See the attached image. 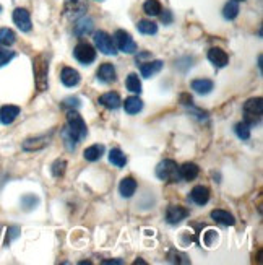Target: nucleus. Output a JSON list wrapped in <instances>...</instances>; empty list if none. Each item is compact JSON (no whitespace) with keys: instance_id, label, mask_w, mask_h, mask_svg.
Returning <instances> with one entry per match:
<instances>
[{"instance_id":"obj_1","label":"nucleus","mask_w":263,"mask_h":265,"mask_svg":"<svg viewBox=\"0 0 263 265\" xmlns=\"http://www.w3.org/2000/svg\"><path fill=\"white\" fill-rule=\"evenodd\" d=\"M33 72L38 91H46L49 86V60L44 54H39L33 59Z\"/></svg>"},{"instance_id":"obj_2","label":"nucleus","mask_w":263,"mask_h":265,"mask_svg":"<svg viewBox=\"0 0 263 265\" xmlns=\"http://www.w3.org/2000/svg\"><path fill=\"white\" fill-rule=\"evenodd\" d=\"M263 112V100L261 98H252L244 103V122L247 126L253 127L258 126L261 121Z\"/></svg>"},{"instance_id":"obj_3","label":"nucleus","mask_w":263,"mask_h":265,"mask_svg":"<svg viewBox=\"0 0 263 265\" xmlns=\"http://www.w3.org/2000/svg\"><path fill=\"white\" fill-rule=\"evenodd\" d=\"M67 129L70 130V134L76 138V142L86 138V135H88V129H86L83 117L73 109H70L67 114Z\"/></svg>"},{"instance_id":"obj_4","label":"nucleus","mask_w":263,"mask_h":265,"mask_svg":"<svg viewBox=\"0 0 263 265\" xmlns=\"http://www.w3.org/2000/svg\"><path fill=\"white\" fill-rule=\"evenodd\" d=\"M156 176L163 182H177L179 178V166L174 160H164L156 166Z\"/></svg>"},{"instance_id":"obj_5","label":"nucleus","mask_w":263,"mask_h":265,"mask_svg":"<svg viewBox=\"0 0 263 265\" xmlns=\"http://www.w3.org/2000/svg\"><path fill=\"white\" fill-rule=\"evenodd\" d=\"M73 56H75V59L78 62H80V64L90 65V64H93V62L96 60V51H94V47L91 46V44L80 42V44H76V46H75Z\"/></svg>"},{"instance_id":"obj_6","label":"nucleus","mask_w":263,"mask_h":265,"mask_svg":"<svg viewBox=\"0 0 263 265\" xmlns=\"http://www.w3.org/2000/svg\"><path fill=\"white\" fill-rule=\"evenodd\" d=\"M93 39H94L96 47H98V51L101 52V54H104V56H114L117 52L116 47H114L112 38L109 36L106 31H96Z\"/></svg>"},{"instance_id":"obj_7","label":"nucleus","mask_w":263,"mask_h":265,"mask_svg":"<svg viewBox=\"0 0 263 265\" xmlns=\"http://www.w3.org/2000/svg\"><path fill=\"white\" fill-rule=\"evenodd\" d=\"M114 41L117 44V49L124 54H134L137 51V44L134 41V38L124 30H117L116 34H114Z\"/></svg>"},{"instance_id":"obj_8","label":"nucleus","mask_w":263,"mask_h":265,"mask_svg":"<svg viewBox=\"0 0 263 265\" xmlns=\"http://www.w3.org/2000/svg\"><path fill=\"white\" fill-rule=\"evenodd\" d=\"M13 23L18 26V30H21L23 33H28L33 28L30 12L26 10V8H15L13 10Z\"/></svg>"},{"instance_id":"obj_9","label":"nucleus","mask_w":263,"mask_h":265,"mask_svg":"<svg viewBox=\"0 0 263 265\" xmlns=\"http://www.w3.org/2000/svg\"><path fill=\"white\" fill-rule=\"evenodd\" d=\"M189 216V210L182 205H171L166 210V222L169 225H179Z\"/></svg>"},{"instance_id":"obj_10","label":"nucleus","mask_w":263,"mask_h":265,"mask_svg":"<svg viewBox=\"0 0 263 265\" xmlns=\"http://www.w3.org/2000/svg\"><path fill=\"white\" fill-rule=\"evenodd\" d=\"M93 30H94V21H93V18H90V16H86V15H83L82 18H78L73 26V33L78 38L88 36V34L93 33Z\"/></svg>"},{"instance_id":"obj_11","label":"nucleus","mask_w":263,"mask_h":265,"mask_svg":"<svg viewBox=\"0 0 263 265\" xmlns=\"http://www.w3.org/2000/svg\"><path fill=\"white\" fill-rule=\"evenodd\" d=\"M49 140H50V137H47V135L31 137V138H26L21 147L24 152H38V150H42L49 145Z\"/></svg>"},{"instance_id":"obj_12","label":"nucleus","mask_w":263,"mask_h":265,"mask_svg":"<svg viewBox=\"0 0 263 265\" xmlns=\"http://www.w3.org/2000/svg\"><path fill=\"white\" fill-rule=\"evenodd\" d=\"M64 12H65V16L75 18V16H80L86 12V4L83 0H65Z\"/></svg>"},{"instance_id":"obj_13","label":"nucleus","mask_w":263,"mask_h":265,"mask_svg":"<svg viewBox=\"0 0 263 265\" xmlns=\"http://www.w3.org/2000/svg\"><path fill=\"white\" fill-rule=\"evenodd\" d=\"M18 116H20L18 106L7 104V106H2V108H0V122H2L4 126H10V124H13Z\"/></svg>"},{"instance_id":"obj_14","label":"nucleus","mask_w":263,"mask_h":265,"mask_svg":"<svg viewBox=\"0 0 263 265\" xmlns=\"http://www.w3.org/2000/svg\"><path fill=\"white\" fill-rule=\"evenodd\" d=\"M190 200L194 202L195 205H200V207L206 205L208 200H209V189L206 187V185H195L190 192Z\"/></svg>"},{"instance_id":"obj_15","label":"nucleus","mask_w":263,"mask_h":265,"mask_svg":"<svg viewBox=\"0 0 263 265\" xmlns=\"http://www.w3.org/2000/svg\"><path fill=\"white\" fill-rule=\"evenodd\" d=\"M208 60L212 62V64L218 68H223L229 64V56L226 54L223 49L219 47H213L208 51Z\"/></svg>"},{"instance_id":"obj_16","label":"nucleus","mask_w":263,"mask_h":265,"mask_svg":"<svg viewBox=\"0 0 263 265\" xmlns=\"http://www.w3.org/2000/svg\"><path fill=\"white\" fill-rule=\"evenodd\" d=\"M80 74L76 72L75 68L72 67H64L62 68V74H60V80H62V83L68 88H73L76 86L78 83H80Z\"/></svg>"},{"instance_id":"obj_17","label":"nucleus","mask_w":263,"mask_h":265,"mask_svg":"<svg viewBox=\"0 0 263 265\" xmlns=\"http://www.w3.org/2000/svg\"><path fill=\"white\" fill-rule=\"evenodd\" d=\"M164 67V62L163 60H150V62H145L142 64V68H140V72L145 78H151L154 77L156 74H160Z\"/></svg>"},{"instance_id":"obj_18","label":"nucleus","mask_w":263,"mask_h":265,"mask_svg":"<svg viewBox=\"0 0 263 265\" xmlns=\"http://www.w3.org/2000/svg\"><path fill=\"white\" fill-rule=\"evenodd\" d=\"M99 103L108 109H119L122 106V100L119 93L116 91H109V93H104L102 96H99Z\"/></svg>"},{"instance_id":"obj_19","label":"nucleus","mask_w":263,"mask_h":265,"mask_svg":"<svg viewBox=\"0 0 263 265\" xmlns=\"http://www.w3.org/2000/svg\"><path fill=\"white\" fill-rule=\"evenodd\" d=\"M200 173V167L195 163H183L179 167V178L183 181H194Z\"/></svg>"},{"instance_id":"obj_20","label":"nucleus","mask_w":263,"mask_h":265,"mask_svg":"<svg viewBox=\"0 0 263 265\" xmlns=\"http://www.w3.org/2000/svg\"><path fill=\"white\" fill-rule=\"evenodd\" d=\"M98 78L102 83H112L116 82V68H114L112 64H102L98 68Z\"/></svg>"},{"instance_id":"obj_21","label":"nucleus","mask_w":263,"mask_h":265,"mask_svg":"<svg viewBox=\"0 0 263 265\" xmlns=\"http://www.w3.org/2000/svg\"><path fill=\"white\" fill-rule=\"evenodd\" d=\"M137 190V181L134 178H124L119 184V192L124 199H130Z\"/></svg>"},{"instance_id":"obj_22","label":"nucleus","mask_w":263,"mask_h":265,"mask_svg":"<svg viewBox=\"0 0 263 265\" xmlns=\"http://www.w3.org/2000/svg\"><path fill=\"white\" fill-rule=\"evenodd\" d=\"M212 218L215 220L216 223L223 225V226H232L235 223V218L229 213V211L226 210H213L212 211Z\"/></svg>"},{"instance_id":"obj_23","label":"nucleus","mask_w":263,"mask_h":265,"mask_svg":"<svg viewBox=\"0 0 263 265\" xmlns=\"http://www.w3.org/2000/svg\"><path fill=\"white\" fill-rule=\"evenodd\" d=\"M215 88V83L208 78H198V80L192 82V90L197 91L198 94H208L212 93V90Z\"/></svg>"},{"instance_id":"obj_24","label":"nucleus","mask_w":263,"mask_h":265,"mask_svg":"<svg viewBox=\"0 0 263 265\" xmlns=\"http://www.w3.org/2000/svg\"><path fill=\"white\" fill-rule=\"evenodd\" d=\"M102 155H104V145H91L83 152L86 161H98L102 158Z\"/></svg>"},{"instance_id":"obj_25","label":"nucleus","mask_w":263,"mask_h":265,"mask_svg":"<svg viewBox=\"0 0 263 265\" xmlns=\"http://www.w3.org/2000/svg\"><path fill=\"white\" fill-rule=\"evenodd\" d=\"M124 109L127 114H138L143 109V101L138 98V96H130L124 103Z\"/></svg>"},{"instance_id":"obj_26","label":"nucleus","mask_w":263,"mask_h":265,"mask_svg":"<svg viewBox=\"0 0 263 265\" xmlns=\"http://www.w3.org/2000/svg\"><path fill=\"white\" fill-rule=\"evenodd\" d=\"M109 163L117 166V167H124L127 164V156L122 153V150L119 148H112L109 152Z\"/></svg>"},{"instance_id":"obj_27","label":"nucleus","mask_w":263,"mask_h":265,"mask_svg":"<svg viewBox=\"0 0 263 265\" xmlns=\"http://www.w3.org/2000/svg\"><path fill=\"white\" fill-rule=\"evenodd\" d=\"M143 12L148 16H157V15H161L163 7L157 0H146V2L143 4Z\"/></svg>"},{"instance_id":"obj_28","label":"nucleus","mask_w":263,"mask_h":265,"mask_svg":"<svg viewBox=\"0 0 263 265\" xmlns=\"http://www.w3.org/2000/svg\"><path fill=\"white\" fill-rule=\"evenodd\" d=\"M238 15H239V4L235 0H229L223 8V16L226 20H234Z\"/></svg>"},{"instance_id":"obj_29","label":"nucleus","mask_w":263,"mask_h":265,"mask_svg":"<svg viewBox=\"0 0 263 265\" xmlns=\"http://www.w3.org/2000/svg\"><path fill=\"white\" fill-rule=\"evenodd\" d=\"M16 41V34L13 30L10 28H0V44L5 47L12 46V44H15Z\"/></svg>"},{"instance_id":"obj_30","label":"nucleus","mask_w":263,"mask_h":265,"mask_svg":"<svg viewBox=\"0 0 263 265\" xmlns=\"http://www.w3.org/2000/svg\"><path fill=\"white\" fill-rule=\"evenodd\" d=\"M137 30L142 34H156L157 33V25L151 20H140L137 23Z\"/></svg>"},{"instance_id":"obj_31","label":"nucleus","mask_w":263,"mask_h":265,"mask_svg":"<svg viewBox=\"0 0 263 265\" xmlns=\"http://www.w3.org/2000/svg\"><path fill=\"white\" fill-rule=\"evenodd\" d=\"M125 85H127V90L132 91V93H142V82H140V78L137 74H130L125 80Z\"/></svg>"},{"instance_id":"obj_32","label":"nucleus","mask_w":263,"mask_h":265,"mask_svg":"<svg viewBox=\"0 0 263 265\" xmlns=\"http://www.w3.org/2000/svg\"><path fill=\"white\" fill-rule=\"evenodd\" d=\"M65 170H67L65 160H56L50 166V171H52V176H54V178H62V176L65 174Z\"/></svg>"},{"instance_id":"obj_33","label":"nucleus","mask_w":263,"mask_h":265,"mask_svg":"<svg viewBox=\"0 0 263 265\" xmlns=\"http://www.w3.org/2000/svg\"><path fill=\"white\" fill-rule=\"evenodd\" d=\"M234 132H235V135H238L241 140H249L250 138V126H247V124H245L244 121L239 122V124H235Z\"/></svg>"},{"instance_id":"obj_34","label":"nucleus","mask_w":263,"mask_h":265,"mask_svg":"<svg viewBox=\"0 0 263 265\" xmlns=\"http://www.w3.org/2000/svg\"><path fill=\"white\" fill-rule=\"evenodd\" d=\"M16 57V54L10 49H5V47H0V67H5L7 64H10V62Z\"/></svg>"},{"instance_id":"obj_35","label":"nucleus","mask_w":263,"mask_h":265,"mask_svg":"<svg viewBox=\"0 0 263 265\" xmlns=\"http://www.w3.org/2000/svg\"><path fill=\"white\" fill-rule=\"evenodd\" d=\"M169 260L171 262H174V263H190V260L187 259V255L186 254H180V252H177V251H171L169 252Z\"/></svg>"},{"instance_id":"obj_36","label":"nucleus","mask_w":263,"mask_h":265,"mask_svg":"<svg viewBox=\"0 0 263 265\" xmlns=\"http://www.w3.org/2000/svg\"><path fill=\"white\" fill-rule=\"evenodd\" d=\"M62 137H64V140H65V147L70 150V152H73L75 150V145H76V138L70 134V130L68 129H65L64 132H62Z\"/></svg>"},{"instance_id":"obj_37","label":"nucleus","mask_w":263,"mask_h":265,"mask_svg":"<svg viewBox=\"0 0 263 265\" xmlns=\"http://www.w3.org/2000/svg\"><path fill=\"white\" fill-rule=\"evenodd\" d=\"M215 241H218V233L215 231V229H208V231L205 233V237H203V243L212 247L215 244Z\"/></svg>"},{"instance_id":"obj_38","label":"nucleus","mask_w":263,"mask_h":265,"mask_svg":"<svg viewBox=\"0 0 263 265\" xmlns=\"http://www.w3.org/2000/svg\"><path fill=\"white\" fill-rule=\"evenodd\" d=\"M62 106L64 108H78V106H80V100L78 98H67Z\"/></svg>"},{"instance_id":"obj_39","label":"nucleus","mask_w":263,"mask_h":265,"mask_svg":"<svg viewBox=\"0 0 263 265\" xmlns=\"http://www.w3.org/2000/svg\"><path fill=\"white\" fill-rule=\"evenodd\" d=\"M161 20H163V23H171V21H172V15H171V12L166 10V12L161 15Z\"/></svg>"},{"instance_id":"obj_40","label":"nucleus","mask_w":263,"mask_h":265,"mask_svg":"<svg viewBox=\"0 0 263 265\" xmlns=\"http://www.w3.org/2000/svg\"><path fill=\"white\" fill-rule=\"evenodd\" d=\"M180 100L183 101L182 104H192V96H189V94H182Z\"/></svg>"},{"instance_id":"obj_41","label":"nucleus","mask_w":263,"mask_h":265,"mask_svg":"<svg viewBox=\"0 0 263 265\" xmlns=\"http://www.w3.org/2000/svg\"><path fill=\"white\" fill-rule=\"evenodd\" d=\"M104 265H111V263H124L122 260H102Z\"/></svg>"},{"instance_id":"obj_42","label":"nucleus","mask_w":263,"mask_h":265,"mask_svg":"<svg viewBox=\"0 0 263 265\" xmlns=\"http://www.w3.org/2000/svg\"><path fill=\"white\" fill-rule=\"evenodd\" d=\"M258 67H260V70H261V67H263V65H261V56H258Z\"/></svg>"},{"instance_id":"obj_43","label":"nucleus","mask_w":263,"mask_h":265,"mask_svg":"<svg viewBox=\"0 0 263 265\" xmlns=\"http://www.w3.org/2000/svg\"><path fill=\"white\" fill-rule=\"evenodd\" d=\"M138 263H142V265H145V262H143V260H140V259H138V260H135V265H138Z\"/></svg>"},{"instance_id":"obj_44","label":"nucleus","mask_w":263,"mask_h":265,"mask_svg":"<svg viewBox=\"0 0 263 265\" xmlns=\"http://www.w3.org/2000/svg\"><path fill=\"white\" fill-rule=\"evenodd\" d=\"M235 2H244V0H235Z\"/></svg>"},{"instance_id":"obj_45","label":"nucleus","mask_w":263,"mask_h":265,"mask_svg":"<svg viewBox=\"0 0 263 265\" xmlns=\"http://www.w3.org/2000/svg\"><path fill=\"white\" fill-rule=\"evenodd\" d=\"M0 12H2V7H0Z\"/></svg>"}]
</instances>
